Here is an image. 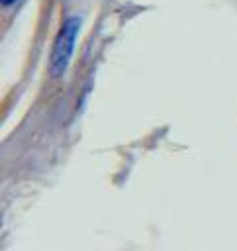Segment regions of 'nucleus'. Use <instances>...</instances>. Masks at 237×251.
Listing matches in <instances>:
<instances>
[{
  "label": "nucleus",
  "mask_w": 237,
  "mask_h": 251,
  "mask_svg": "<svg viewBox=\"0 0 237 251\" xmlns=\"http://www.w3.org/2000/svg\"><path fill=\"white\" fill-rule=\"evenodd\" d=\"M16 2H18V0H2V4H4L6 8H10V6H14Z\"/></svg>",
  "instance_id": "f03ea898"
},
{
  "label": "nucleus",
  "mask_w": 237,
  "mask_h": 251,
  "mask_svg": "<svg viewBox=\"0 0 237 251\" xmlns=\"http://www.w3.org/2000/svg\"><path fill=\"white\" fill-rule=\"evenodd\" d=\"M82 20L80 16H69L65 18V22L61 24L53 47H51V55H49V76L59 80L65 76L72 55H74V45L78 39V31H80Z\"/></svg>",
  "instance_id": "f257e3e1"
}]
</instances>
